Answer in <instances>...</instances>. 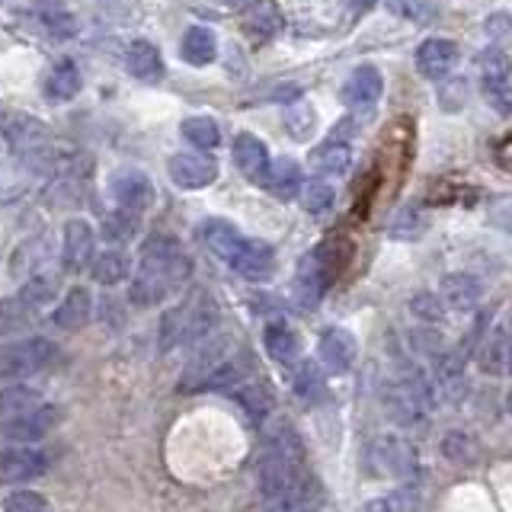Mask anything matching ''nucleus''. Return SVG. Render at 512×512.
Here are the masks:
<instances>
[{"label":"nucleus","instance_id":"1","mask_svg":"<svg viewBox=\"0 0 512 512\" xmlns=\"http://www.w3.org/2000/svg\"><path fill=\"white\" fill-rule=\"evenodd\" d=\"M189 276H192V260L180 240L167 234L151 237L141 250L128 298H132V304H138V308H154V304L180 292L189 282Z\"/></svg>","mask_w":512,"mask_h":512},{"label":"nucleus","instance_id":"2","mask_svg":"<svg viewBox=\"0 0 512 512\" xmlns=\"http://www.w3.org/2000/svg\"><path fill=\"white\" fill-rule=\"evenodd\" d=\"M215 324H218V304L205 288H196V292H189L176 308L164 314L157 330V346L164 352L180 346H196L205 336H212Z\"/></svg>","mask_w":512,"mask_h":512},{"label":"nucleus","instance_id":"3","mask_svg":"<svg viewBox=\"0 0 512 512\" xmlns=\"http://www.w3.org/2000/svg\"><path fill=\"white\" fill-rule=\"evenodd\" d=\"M58 346L45 336H29V340H16L0 346V381H16L45 372L55 362Z\"/></svg>","mask_w":512,"mask_h":512},{"label":"nucleus","instance_id":"4","mask_svg":"<svg viewBox=\"0 0 512 512\" xmlns=\"http://www.w3.org/2000/svg\"><path fill=\"white\" fill-rule=\"evenodd\" d=\"M333 256H330V244L327 247H317L311 253L301 256V263L295 269V282H292V295H295V304L304 311H314L320 298H324L327 285L333 279Z\"/></svg>","mask_w":512,"mask_h":512},{"label":"nucleus","instance_id":"5","mask_svg":"<svg viewBox=\"0 0 512 512\" xmlns=\"http://www.w3.org/2000/svg\"><path fill=\"white\" fill-rule=\"evenodd\" d=\"M234 352H237V346H234L231 336H215V340H208V336H205V340L199 343V349L192 352L180 388L183 391H205L208 381H212V375L234 356Z\"/></svg>","mask_w":512,"mask_h":512},{"label":"nucleus","instance_id":"6","mask_svg":"<svg viewBox=\"0 0 512 512\" xmlns=\"http://www.w3.org/2000/svg\"><path fill=\"white\" fill-rule=\"evenodd\" d=\"M52 468V455L36 445L4 448L0 452V484H26Z\"/></svg>","mask_w":512,"mask_h":512},{"label":"nucleus","instance_id":"7","mask_svg":"<svg viewBox=\"0 0 512 512\" xmlns=\"http://www.w3.org/2000/svg\"><path fill=\"white\" fill-rule=\"evenodd\" d=\"M167 170H170V180L180 189H205V186H212L218 180V160L202 154V151L173 154Z\"/></svg>","mask_w":512,"mask_h":512},{"label":"nucleus","instance_id":"8","mask_svg":"<svg viewBox=\"0 0 512 512\" xmlns=\"http://www.w3.org/2000/svg\"><path fill=\"white\" fill-rule=\"evenodd\" d=\"M109 192H112V199H116L119 208L135 212V215H141L144 208H151V202H154V183L148 180V173H141L135 167H125L112 176Z\"/></svg>","mask_w":512,"mask_h":512},{"label":"nucleus","instance_id":"9","mask_svg":"<svg viewBox=\"0 0 512 512\" xmlns=\"http://www.w3.org/2000/svg\"><path fill=\"white\" fill-rule=\"evenodd\" d=\"M96 256V231L90 228V221L71 218L64 224V240H61V263L68 272H80L93 263Z\"/></svg>","mask_w":512,"mask_h":512},{"label":"nucleus","instance_id":"10","mask_svg":"<svg viewBox=\"0 0 512 512\" xmlns=\"http://www.w3.org/2000/svg\"><path fill=\"white\" fill-rule=\"evenodd\" d=\"M228 266L237 272V276H244L250 282H263L276 272V250H272L269 244H263V240L244 237V244H240L237 256Z\"/></svg>","mask_w":512,"mask_h":512},{"label":"nucleus","instance_id":"11","mask_svg":"<svg viewBox=\"0 0 512 512\" xmlns=\"http://www.w3.org/2000/svg\"><path fill=\"white\" fill-rule=\"evenodd\" d=\"M356 359H359V343L349 330L330 327L324 336H320V362H324L327 372L343 375L356 365Z\"/></svg>","mask_w":512,"mask_h":512},{"label":"nucleus","instance_id":"12","mask_svg":"<svg viewBox=\"0 0 512 512\" xmlns=\"http://www.w3.org/2000/svg\"><path fill=\"white\" fill-rule=\"evenodd\" d=\"M480 295H484V288H480V282L468 276V272H452V276H445L439 285L442 308L455 314H471L480 304Z\"/></svg>","mask_w":512,"mask_h":512},{"label":"nucleus","instance_id":"13","mask_svg":"<svg viewBox=\"0 0 512 512\" xmlns=\"http://www.w3.org/2000/svg\"><path fill=\"white\" fill-rule=\"evenodd\" d=\"M381 90H384V80H381V71L375 64H362L349 74V80L340 90V100L352 109H365L381 100Z\"/></svg>","mask_w":512,"mask_h":512},{"label":"nucleus","instance_id":"14","mask_svg":"<svg viewBox=\"0 0 512 512\" xmlns=\"http://www.w3.org/2000/svg\"><path fill=\"white\" fill-rule=\"evenodd\" d=\"M58 423V410L55 407H36L32 413H23V416H13V420H4V436L13 439V442H39L45 439L48 432H52V426Z\"/></svg>","mask_w":512,"mask_h":512},{"label":"nucleus","instance_id":"15","mask_svg":"<svg viewBox=\"0 0 512 512\" xmlns=\"http://www.w3.org/2000/svg\"><path fill=\"white\" fill-rule=\"evenodd\" d=\"M455 64H458V45L448 39H426L416 48V71L426 80L448 77V71H452Z\"/></svg>","mask_w":512,"mask_h":512},{"label":"nucleus","instance_id":"16","mask_svg":"<svg viewBox=\"0 0 512 512\" xmlns=\"http://www.w3.org/2000/svg\"><path fill=\"white\" fill-rule=\"evenodd\" d=\"M199 237H202L205 250L224 263H231L240 250V244H244V234H240L231 221H221V218H208L199 228Z\"/></svg>","mask_w":512,"mask_h":512},{"label":"nucleus","instance_id":"17","mask_svg":"<svg viewBox=\"0 0 512 512\" xmlns=\"http://www.w3.org/2000/svg\"><path fill=\"white\" fill-rule=\"evenodd\" d=\"M263 186L272 192L276 199L288 202V199H295L301 186H304V173H301V164L292 157H276V160H269V170L263 176Z\"/></svg>","mask_w":512,"mask_h":512},{"label":"nucleus","instance_id":"18","mask_svg":"<svg viewBox=\"0 0 512 512\" xmlns=\"http://www.w3.org/2000/svg\"><path fill=\"white\" fill-rule=\"evenodd\" d=\"M234 164L237 170L247 176V180L253 183H263V176L269 170V151H266V144L250 135V132H240L234 138Z\"/></svg>","mask_w":512,"mask_h":512},{"label":"nucleus","instance_id":"19","mask_svg":"<svg viewBox=\"0 0 512 512\" xmlns=\"http://www.w3.org/2000/svg\"><path fill=\"white\" fill-rule=\"evenodd\" d=\"M125 71L135 80H141V84H154V80L164 77V58H160V48L144 42V39H135L125 48Z\"/></svg>","mask_w":512,"mask_h":512},{"label":"nucleus","instance_id":"20","mask_svg":"<svg viewBox=\"0 0 512 512\" xmlns=\"http://www.w3.org/2000/svg\"><path fill=\"white\" fill-rule=\"evenodd\" d=\"M378 461H381V468L394 477H416V471H420V461H416L413 445L400 436H381L378 439Z\"/></svg>","mask_w":512,"mask_h":512},{"label":"nucleus","instance_id":"21","mask_svg":"<svg viewBox=\"0 0 512 512\" xmlns=\"http://www.w3.org/2000/svg\"><path fill=\"white\" fill-rule=\"evenodd\" d=\"M84 87V77H80L77 64L71 58H61L58 64H52V71L45 74V100L48 103H68Z\"/></svg>","mask_w":512,"mask_h":512},{"label":"nucleus","instance_id":"22","mask_svg":"<svg viewBox=\"0 0 512 512\" xmlns=\"http://www.w3.org/2000/svg\"><path fill=\"white\" fill-rule=\"evenodd\" d=\"M90 311H93V295L87 292L84 285H74L68 295L61 298V304L52 314V324L58 330H80L90 320Z\"/></svg>","mask_w":512,"mask_h":512},{"label":"nucleus","instance_id":"23","mask_svg":"<svg viewBox=\"0 0 512 512\" xmlns=\"http://www.w3.org/2000/svg\"><path fill=\"white\" fill-rule=\"evenodd\" d=\"M32 13H36L39 26L52 39H74L77 20H74V13L68 10L64 0H36V4H32Z\"/></svg>","mask_w":512,"mask_h":512},{"label":"nucleus","instance_id":"24","mask_svg":"<svg viewBox=\"0 0 512 512\" xmlns=\"http://www.w3.org/2000/svg\"><path fill=\"white\" fill-rule=\"evenodd\" d=\"M263 346L276 362L292 365L301 356V336L285 324V320H272V324L263 330Z\"/></svg>","mask_w":512,"mask_h":512},{"label":"nucleus","instance_id":"25","mask_svg":"<svg viewBox=\"0 0 512 512\" xmlns=\"http://www.w3.org/2000/svg\"><path fill=\"white\" fill-rule=\"evenodd\" d=\"M215 52H218V45H215L212 29H205V26L186 29V36L180 42V55L186 64H192V68H205V64L215 61Z\"/></svg>","mask_w":512,"mask_h":512},{"label":"nucleus","instance_id":"26","mask_svg":"<svg viewBox=\"0 0 512 512\" xmlns=\"http://www.w3.org/2000/svg\"><path fill=\"white\" fill-rule=\"evenodd\" d=\"M128 272H132V260L122 250H106L100 256H93L90 263V276L100 285H119L122 279H128Z\"/></svg>","mask_w":512,"mask_h":512},{"label":"nucleus","instance_id":"27","mask_svg":"<svg viewBox=\"0 0 512 512\" xmlns=\"http://www.w3.org/2000/svg\"><path fill=\"white\" fill-rule=\"evenodd\" d=\"M183 138L192 144L196 151H212L221 144V125L212 119V116H192V119H183L180 125Z\"/></svg>","mask_w":512,"mask_h":512},{"label":"nucleus","instance_id":"28","mask_svg":"<svg viewBox=\"0 0 512 512\" xmlns=\"http://www.w3.org/2000/svg\"><path fill=\"white\" fill-rule=\"evenodd\" d=\"M311 164L317 173H327V176H340L349 170L352 164V151H349V144L343 141H327L324 148H317L311 154Z\"/></svg>","mask_w":512,"mask_h":512},{"label":"nucleus","instance_id":"29","mask_svg":"<svg viewBox=\"0 0 512 512\" xmlns=\"http://www.w3.org/2000/svg\"><path fill=\"white\" fill-rule=\"evenodd\" d=\"M36 407H42L39 391H29V388H7V391H0V420H13V416L32 413Z\"/></svg>","mask_w":512,"mask_h":512},{"label":"nucleus","instance_id":"30","mask_svg":"<svg viewBox=\"0 0 512 512\" xmlns=\"http://www.w3.org/2000/svg\"><path fill=\"white\" fill-rule=\"evenodd\" d=\"M32 304L20 295H13V298H4L0 301V336H10L16 330H23L29 324V317H32Z\"/></svg>","mask_w":512,"mask_h":512},{"label":"nucleus","instance_id":"31","mask_svg":"<svg viewBox=\"0 0 512 512\" xmlns=\"http://www.w3.org/2000/svg\"><path fill=\"white\" fill-rule=\"evenodd\" d=\"M234 397H237V404L253 416V420H263V416L269 413V391L260 381H253V378L240 381L234 388Z\"/></svg>","mask_w":512,"mask_h":512},{"label":"nucleus","instance_id":"32","mask_svg":"<svg viewBox=\"0 0 512 512\" xmlns=\"http://www.w3.org/2000/svg\"><path fill=\"white\" fill-rule=\"evenodd\" d=\"M295 394L301 400H308V404H317L320 397H324V375H320V368L314 362H301V368L295 372Z\"/></svg>","mask_w":512,"mask_h":512},{"label":"nucleus","instance_id":"33","mask_svg":"<svg viewBox=\"0 0 512 512\" xmlns=\"http://www.w3.org/2000/svg\"><path fill=\"white\" fill-rule=\"evenodd\" d=\"M333 199H336V192L327 180H311V183H304L301 186V205L308 208L311 215H324L333 208Z\"/></svg>","mask_w":512,"mask_h":512},{"label":"nucleus","instance_id":"34","mask_svg":"<svg viewBox=\"0 0 512 512\" xmlns=\"http://www.w3.org/2000/svg\"><path fill=\"white\" fill-rule=\"evenodd\" d=\"M477 68H480V74H484V80H509L512 61L503 52V45H490L477 55Z\"/></svg>","mask_w":512,"mask_h":512},{"label":"nucleus","instance_id":"35","mask_svg":"<svg viewBox=\"0 0 512 512\" xmlns=\"http://www.w3.org/2000/svg\"><path fill=\"white\" fill-rule=\"evenodd\" d=\"M55 292H58V279L55 276H48V272H32V279L23 285L20 298H26L32 308H42V304H48L55 298Z\"/></svg>","mask_w":512,"mask_h":512},{"label":"nucleus","instance_id":"36","mask_svg":"<svg viewBox=\"0 0 512 512\" xmlns=\"http://www.w3.org/2000/svg\"><path fill=\"white\" fill-rule=\"evenodd\" d=\"M138 231V215L135 212H125V208H119V212H112L103 224V234L106 240H116V244H122V240H132Z\"/></svg>","mask_w":512,"mask_h":512},{"label":"nucleus","instance_id":"37","mask_svg":"<svg viewBox=\"0 0 512 512\" xmlns=\"http://www.w3.org/2000/svg\"><path fill=\"white\" fill-rule=\"evenodd\" d=\"M384 7L394 16H404L410 23H429L432 16H436V7H432L429 0H384Z\"/></svg>","mask_w":512,"mask_h":512},{"label":"nucleus","instance_id":"38","mask_svg":"<svg viewBox=\"0 0 512 512\" xmlns=\"http://www.w3.org/2000/svg\"><path fill=\"white\" fill-rule=\"evenodd\" d=\"M365 512H420V506H416V496L410 490H394L368 503Z\"/></svg>","mask_w":512,"mask_h":512},{"label":"nucleus","instance_id":"39","mask_svg":"<svg viewBox=\"0 0 512 512\" xmlns=\"http://www.w3.org/2000/svg\"><path fill=\"white\" fill-rule=\"evenodd\" d=\"M247 29L256 32V36H276V32L282 29V16L276 13V7H256L250 16H247Z\"/></svg>","mask_w":512,"mask_h":512},{"label":"nucleus","instance_id":"40","mask_svg":"<svg viewBox=\"0 0 512 512\" xmlns=\"http://www.w3.org/2000/svg\"><path fill=\"white\" fill-rule=\"evenodd\" d=\"M423 228H426V221H423L420 212H416V208H400L394 224H391V234L397 240H413V237H420Z\"/></svg>","mask_w":512,"mask_h":512},{"label":"nucleus","instance_id":"41","mask_svg":"<svg viewBox=\"0 0 512 512\" xmlns=\"http://www.w3.org/2000/svg\"><path fill=\"white\" fill-rule=\"evenodd\" d=\"M4 512H48V500L36 490H16L4 500Z\"/></svg>","mask_w":512,"mask_h":512},{"label":"nucleus","instance_id":"42","mask_svg":"<svg viewBox=\"0 0 512 512\" xmlns=\"http://www.w3.org/2000/svg\"><path fill=\"white\" fill-rule=\"evenodd\" d=\"M484 96L496 112H512V84L509 80H484Z\"/></svg>","mask_w":512,"mask_h":512},{"label":"nucleus","instance_id":"43","mask_svg":"<svg viewBox=\"0 0 512 512\" xmlns=\"http://www.w3.org/2000/svg\"><path fill=\"white\" fill-rule=\"evenodd\" d=\"M413 314L420 317V320H426V324H439L445 308H442L439 295H416L413 298Z\"/></svg>","mask_w":512,"mask_h":512},{"label":"nucleus","instance_id":"44","mask_svg":"<svg viewBox=\"0 0 512 512\" xmlns=\"http://www.w3.org/2000/svg\"><path fill=\"white\" fill-rule=\"evenodd\" d=\"M439 100H442L445 112H458L464 106V100H468V84H464L461 77L448 80V84L442 87V93H439Z\"/></svg>","mask_w":512,"mask_h":512},{"label":"nucleus","instance_id":"45","mask_svg":"<svg viewBox=\"0 0 512 512\" xmlns=\"http://www.w3.org/2000/svg\"><path fill=\"white\" fill-rule=\"evenodd\" d=\"M484 32H487L493 42H506L512 36V16L509 13H493V16H487Z\"/></svg>","mask_w":512,"mask_h":512},{"label":"nucleus","instance_id":"46","mask_svg":"<svg viewBox=\"0 0 512 512\" xmlns=\"http://www.w3.org/2000/svg\"><path fill=\"white\" fill-rule=\"evenodd\" d=\"M349 7H356V10H368V7H375V0H349Z\"/></svg>","mask_w":512,"mask_h":512},{"label":"nucleus","instance_id":"47","mask_svg":"<svg viewBox=\"0 0 512 512\" xmlns=\"http://www.w3.org/2000/svg\"><path fill=\"white\" fill-rule=\"evenodd\" d=\"M228 4H231V7H253L256 0H228Z\"/></svg>","mask_w":512,"mask_h":512},{"label":"nucleus","instance_id":"48","mask_svg":"<svg viewBox=\"0 0 512 512\" xmlns=\"http://www.w3.org/2000/svg\"><path fill=\"white\" fill-rule=\"evenodd\" d=\"M7 116H10V109H4V106H0V128H4V122H7Z\"/></svg>","mask_w":512,"mask_h":512},{"label":"nucleus","instance_id":"49","mask_svg":"<svg viewBox=\"0 0 512 512\" xmlns=\"http://www.w3.org/2000/svg\"><path fill=\"white\" fill-rule=\"evenodd\" d=\"M506 372L512 375V340H509V359H506Z\"/></svg>","mask_w":512,"mask_h":512},{"label":"nucleus","instance_id":"50","mask_svg":"<svg viewBox=\"0 0 512 512\" xmlns=\"http://www.w3.org/2000/svg\"><path fill=\"white\" fill-rule=\"evenodd\" d=\"M506 407H509V413H512V391H509V400H506Z\"/></svg>","mask_w":512,"mask_h":512}]
</instances>
